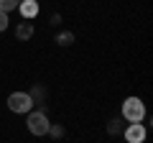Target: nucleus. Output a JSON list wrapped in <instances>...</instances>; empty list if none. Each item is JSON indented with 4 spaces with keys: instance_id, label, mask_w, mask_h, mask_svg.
<instances>
[{
    "instance_id": "obj_1",
    "label": "nucleus",
    "mask_w": 153,
    "mask_h": 143,
    "mask_svg": "<svg viewBox=\"0 0 153 143\" xmlns=\"http://www.w3.org/2000/svg\"><path fill=\"white\" fill-rule=\"evenodd\" d=\"M123 118L128 123H143L146 118V105H143L140 97H128L123 102Z\"/></svg>"
},
{
    "instance_id": "obj_2",
    "label": "nucleus",
    "mask_w": 153,
    "mask_h": 143,
    "mask_svg": "<svg viewBox=\"0 0 153 143\" xmlns=\"http://www.w3.org/2000/svg\"><path fill=\"white\" fill-rule=\"evenodd\" d=\"M26 125H28V130H31L33 136H46L49 128H51V123H49V118H46L44 110H36V112H28Z\"/></svg>"
},
{
    "instance_id": "obj_3",
    "label": "nucleus",
    "mask_w": 153,
    "mask_h": 143,
    "mask_svg": "<svg viewBox=\"0 0 153 143\" xmlns=\"http://www.w3.org/2000/svg\"><path fill=\"white\" fill-rule=\"evenodd\" d=\"M8 107H10L13 112H31L33 100H31L28 92H13L10 97H8Z\"/></svg>"
},
{
    "instance_id": "obj_4",
    "label": "nucleus",
    "mask_w": 153,
    "mask_h": 143,
    "mask_svg": "<svg viewBox=\"0 0 153 143\" xmlns=\"http://www.w3.org/2000/svg\"><path fill=\"white\" fill-rule=\"evenodd\" d=\"M125 141L128 143H143L146 141V128L140 123H130V128L125 130Z\"/></svg>"
},
{
    "instance_id": "obj_5",
    "label": "nucleus",
    "mask_w": 153,
    "mask_h": 143,
    "mask_svg": "<svg viewBox=\"0 0 153 143\" xmlns=\"http://www.w3.org/2000/svg\"><path fill=\"white\" fill-rule=\"evenodd\" d=\"M18 10H21V16L26 18V21H31V18L38 16V3H36V0H21Z\"/></svg>"
},
{
    "instance_id": "obj_6",
    "label": "nucleus",
    "mask_w": 153,
    "mask_h": 143,
    "mask_svg": "<svg viewBox=\"0 0 153 143\" xmlns=\"http://www.w3.org/2000/svg\"><path fill=\"white\" fill-rule=\"evenodd\" d=\"M33 36V26H31V21H23L21 26L16 28V39L18 41H28Z\"/></svg>"
},
{
    "instance_id": "obj_7",
    "label": "nucleus",
    "mask_w": 153,
    "mask_h": 143,
    "mask_svg": "<svg viewBox=\"0 0 153 143\" xmlns=\"http://www.w3.org/2000/svg\"><path fill=\"white\" fill-rule=\"evenodd\" d=\"M21 5V0H0V10L8 13V10H16V8Z\"/></svg>"
},
{
    "instance_id": "obj_8",
    "label": "nucleus",
    "mask_w": 153,
    "mask_h": 143,
    "mask_svg": "<svg viewBox=\"0 0 153 143\" xmlns=\"http://www.w3.org/2000/svg\"><path fill=\"white\" fill-rule=\"evenodd\" d=\"M59 46H69L71 41H74V33H69V31H64V33H59Z\"/></svg>"
},
{
    "instance_id": "obj_9",
    "label": "nucleus",
    "mask_w": 153,
    "mask_h": 143,
    "mask_svg": "<svg viewBox=\"0 0 153 143\" xmlns=\"http://www.w3.org/2000/svg\"><path fill=\"white\" fill-rule=\"evenodd\" d=\"M49 133H51L54 138H61V136H64V128H61V125H51V128H49Z\"/></svg>"
},
{
    "instance_id": "obj_10",
    "label": "nucleus",
    "mask_w": 153,
    "mask_h": 143,
    "mask_svg": "<svg viewBox=\"0 0 153 143\" xmlns=\"http://www.w3.org/2000/svg\"><path fill=\"white\" fill-rule=\"evenodd\" d=\"M5 28H8V13L0 10V31H5Z\"/></svg>"
},
{
    "instance_id": "obj_11",
    "label": "nucleus",
    "mask_w": 153,
    "mask_h": 143,
    "mask_svg": "<svg viewBox=\"0 0 153 143\" xmlns=\"http://www.w3.org/2000/svg\"><path fill=\"white\" fill-rule=\"evenodd\" d=\"M44 97V89L41 87H33V92H31V100H41Z\"/></svg>"
}]
</instances>
